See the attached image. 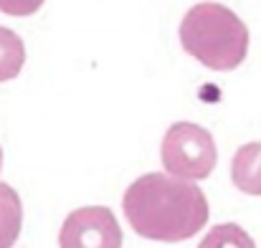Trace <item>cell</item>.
<instances>
[{
  "mask_svg": "<svg viewBox=\"0 0 261 248\" xmlns=\"http://www.w3.org/2000/svg\"><path fill=\"white\" fill-rule=\"evenodd\" d=\"M160 157L165 170L175 177L203 180L213 172L218 152L213 134L205 127H198L193 122H175L165 132Z\"/></svg>",
  "mask_w": 261,
  "mask_h": 248,
  "instance_id": "obj_3",
  "label": "cell"
},
{
  "mask_svg": "<svg viewBox=\"0 0 261 248\" xmlns=\"http://www.w3.org/2000/svg\"><path fill=\"white\" fill-rule=\"evenodd\" d=\"M25 64V46L18 33L0 25V81H10Z\"/></svg>",
  "mask_w": 261,
  "mask_h": 248,
  "instance_id": "obj_7",
  "label": "cell"
},
{
  "mask_svg": "<svg viewBox=\"0 0 261 248\" xmlns=\"http://www.w3.org/2000/svg\"><path fill=\"white\" fill-rule=\"evenodd\" d=\"M59 243L64 248H117L122 246V231L109 208L91 205L74 210L64 221Z\"/></svg>",
  "mask_w": 261,
  "mask_h": 248,
  "instance_id": "obj_4",
  "label": "cell"
},
{
  "mask_svg": "<svg viewBox=\"0 0 261 248\" xmlns=\"http://www.w3.org/2000/svg\"><path fill=\"white\" fill-rule=\"evenodd\" d=\"M46 0H0V13H8V15H33L36 10H41Z\"/></svg>",
  "mask_w": 261,
  "mask_h": 248,
  "instance_id": "obj_8",
  "label": "cell"
},
{
  "mask_svg": "<svg viewBox=\"0 0 261 248\" xmlns=\"http://www.w3.org/2000/svg\"><path fill=\"white\" fill-rule=\"evenodd\" d=\"M231 180L246 195H261V142L239 147L231 162Z\"/></svg>",
  "mask_w": 261,
  "mask_h": 248,
  "instance_id": "obj_5",
  "label": "cell"
},
{
  "mask_svg": "<svg viewBox=\"0 0 261 248\" xmlns=\"http://www.w3.org/2000/svg\"><path fill=\"white\" fill-rule=\"evenodd\" d=\"M0 167H3V150H0Z\"/></svg>",
  "mask_w": 261,
  "mask_h": 248,
  "instance_id": "obj_9",
  "label": "cell"
},
{
  "mask_svg": "<svg viewBox=\"0 0 261 248\" xmlns=\"http://www.w3.org/2000/svg\"><path fill=\"white\" fill-rule=\"evenodd\" d=\"M122 210L137 236L152 241H185L208 223V200L193 180L150 172L137 177L124 198Z\"/></svg>",
  "mask_w": 261,
  "mask_h": 248,
  "instance_id": "obj_1",
  "label": "cell"
},
{
  "mask_svg": "<svg viewBox=\"0 0 261 248\" xmlns=\"http://www.w3.org/2000/svg\"><path fill=\"white\" fill-rule=\"evenodd\" d=\"M185 53L213 71H233L249 53V28L221 3L193 5L180 23Z\"/></svg>",
  "mask_w": 261,
  "mask_h": 248,
  "instance_id": "obj_2",
  "label": "cell"
},
{
  "mask_svg": "<svg viewBox=\"0 0 261 248\" xmlns=\"http://www.w3.org/2000/svg\"><path fill=\"white\" fill-rule=\"evenodd\" d=\"M20 226H23L20 198L8 182H0V248L13 246L18 241Z\"/></svg>",
  "mask_w": 261,
  "mask_h": 248,
  "instance_id": "obj_6",
  "label": "cell"
}]
</instances>
